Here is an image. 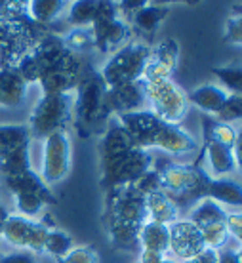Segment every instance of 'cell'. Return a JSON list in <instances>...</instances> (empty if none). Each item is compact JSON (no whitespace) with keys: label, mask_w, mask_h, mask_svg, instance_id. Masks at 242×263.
Here are the masks:
<instances>
[{"label":"cell","mask_w":242,"mask_h":263,"mask_svg":"<svg viewBox=\"0 0 242 263\" xmlns=\"http://www.w3.org/2000/svg\"><path fill=\"white\" fill-rule=\"evenodd\" d=\"M151 46L145 42H128L109 55L98 72L107 88H117L130 82H139L149 60Z\"/></svg>","instance_id":"6da1fadb"},{"label":"cell","mask_w":242,"mask_h":263,"mask_svg":"<svg viewBox=\"0 0 242 263\" xmlns=\"http://www.w3.org/2000/svg\"><path fill=\"white\" fill-rule=\"evenodd\" d=\"M143 84L145 103L151 112H155L160 122L172 126H181L189 112L187 92L174 80H155Z\"/></svg>","instance_id":"7a4b0ae2"},{"label":"cell","mask_w":242,"mask_h":263,"mask_svg":"<svg viewBox=\"0 0 242 263\" xmlns=\"http://www.w3.org/2000/svg\"><path fill=\"white\" fill-rule=\"evenodd\" d=\"M158 174L162 191L170 195L179 210L183 200H191V204H195L200 198H206V185L210 178L200 168L181 162H168L164 168H158Z\"/></svg>","instance_id":"3957f363"},{"label":"cell","mask_w":242,"mask_h":263,"mask_svg":"<svg viewBox=\"0 0 242 263\" xmlns=\"http://www.w3.org/2000/svg\"><path fill=\"white\" fill-rule=\"evenodd\" d=\"M72 115V93H61V96H40L36 101L31 120H29V132L31 138L44 139L46 136L59 130H67V124Z\"/></svg>","instance_id":"277c9868"},{"label":"cell","mask_w":242,"mask_h":263,"mask_svg":"<svg viewBox=\"0 0 242 263\" xmlns=\"http://www.w3.org/2000/svg\"><path fill=\"white\" fill-rule=\"evenodd\" d=\"M75 98H72V111L77 112V122L84 126L86 130H94L99 122L107 120L105 112V92L107 86L98 72L82 74L79 86L75 88Z\"/></svg>","instance_id":"5b68a950"},{"label":"cell","mask_w":242,"mask_h":263,"mask_svg":"<svg viewBox=\"0 0 242 263\" xmlns=\"http://www.w3.org/2000/svg\"><path fill=\"white\" fill-rule=\"evenodd\" d=\"M151 166H153L151 153L138 149V147L128 153H122V155L101 157L99 158L101 183L109 189L126 187V185L134 183L145 170H149Z\"/></svg>","instance_id":"8992f818"},{"label":"cell","mask_w":242,"mask_h":263,"mask_svg":"<svg viewBox=\"0 0 242 263\" xmlns=\"http://www.w3.org/2000/svg\"><path fill=\"white\" fill-rule=\"evenodd\" d=\"M72 162L71 136L67 130L53 132L42 139V158H40V179L46 187L61 183L69 176Z\"/></svg>","instance_id":"52a82bcc"},{"label":"cell","mask_w":242,"mask_h":263,"mask_svg":"<svg viewBox=\"0 0 242 263\" xmlns=\"http://www.w3.org/2000/svg\"><path fill=\"white\" fill-rule=\"evenodd\" d=\"M115 119H117V124L130 136V139L138 149L149 153L153 151L157 132L164 124L155 117V112H151L149 109H141V111L120 112Z\"/></svg>","instance_id":"ba28073f"},{"label":"cell","mask_w":242,"mask_h":263,"mask_svg":"<svg viewBox=\"0 0 242 263\" xmlns=\"http://www.w3.org/2000/svg\"><path fill=\"white\" fill-rule=\"evenodd\" d=\"M109 221H124L130 225L145 223V202L132 185L126 187H115L109 193Z\"/></svg>","instance_id":"9c48e42d"},{"label":"cell","mask_w":242,"mask_h":263,"mask_svg":"<svg viewBox=\"0 0 242 263\" xmlns=\"http://www.w3.org/2000/svg\"><path fill=\"white\" fill-rule=\"evenodd\" d=\"M170 229V246L168 254L176 261H183L189 257H195L204 248L200 229L195 223H191L187 217H179L174 223L168 225Z\"/></svg>","instance_id":"30bf717a"},{"label":"cell","mask_w":242,"mask_h":263,"mask_svg":"<svg viewBox=\"0 0 242 263\" xmlns=\"http://www.w3.org/2000/svg\"><path fill=\"white\" fill-rule=\"evenodd\" d=\"M179 58V46L176 40L164 39L155 48H151L149 60L143 69L139 82H155V80H170L174 77Z\"/></svg>","instance_id":"8fae6325"},{"label":"cell","mask_w":242,"mask_h":263,"mask_svg":"<svg viewBox=\"0 0 242 263\" xmlns=\"http://www.w3.org/2000/svg\"><path fill=\"white\" fill-rule=\"evenodd\" d=\"M147 109L145 103L143 84L141 82H130L117 88H107L105 92V112L107 117H117L120 112H132Z\"/></svg>","instance_id":"7c38bea8"},{"label":"cell","mask_w":242,"mask_h":263,"mask_svg":"<svg viewBox=\"0 0 242 263\" xmlns=\"http://www.w3.org/2000/svg\"><path fill=\"white\" fill-rule=\"evenodd\" d=\"M198 149L196 138L187 132L181 126L162 124L160 130L157 132V138L153 143V151H162L166 155H174V157H183L191 155Z\"/></svg>","instance_id":"4fadbf2b"},{"label":"cell","mask_w":242,"mask_h":263,"mask_svg":"<svg viewBox=\"0 0 242 263\" xmlns=\"http://www.w3.org/2000/svg\"><path fill=\"white\" fill-rule=\"evenodd\" d=\"M92 34L94 48L98 52L113 53L130 42V25L122 17L107 23H92Z\"/></svg>","instance_id":"5bb4252c"},{"label":"cell","mask_w":242,"mask_h":263,"mask_svg":"<svg viewBox=\"0 0 242 263\" xmlns=\"http://www.w3.org/2000/svg\"><path fill=\"white\" fill-rule=\"evenodd\" d=\"M240 166L236 164L235 157L231 149H225L221 145L214 143L206 139V145H204V166L200 170L208 176L210 179H221V178H229L235 172H238Z\"/></svg>","instance_id":"9a60e30c"},{"label":"cell","mask_w":242,"mask_h":263,"mask_svg":"<svg viewBox=\"0 0 242 263\" xmlns=\"http://www.w3.org/2000/svg\"><path fill=\"white\" fill-rule=\"evenodd\" d=\"M145 202V221H155V223L170 225L176 219L181 217V210L177 208V204L166 195L164 191L151 193L143 197Z\"/></svg>","instance_id":"2e32d148"},{"label":"cell","mask_w":242,"mask_h":263,"mask_svg":"<svg viewBox=\"0 0 242 263\" xmlns=\"http://www.w3.org/2000/svg\"><path fill=\"white\" fill-rule=\"evenodd\" d=\"M27 84L15 69L0 71V109H20L25 103Z\"/></svg>","instance_id":"e0dca14e"},{"label":"cell","mask_w":242,"mask_h":263,"mask_svg":"<svg viewBox=\"0 0 242 263\" xmlns=\"http://www.w3.org/2000/svg\"><path fill=\"white\" fill-rule=\"evenodd\" d=\"M229 98V93L223 90L219 84H202L196 86L195 90H191L187 93V101L189 105H195L196 109H200L206 115L216 117L221 105L225 103V99Z\"/></svg>","instance_id":"ac0fdd59"},{"label":"cell","mask_w":242,"mask_h":263,"mask_svg":"<svg viewBox=\"0 0 242 263\" xmlns=\"http://www.w3.org/2000/svg\"><path fill=\"white\" fill-rule=\"evenodd\" d=\"M206 198L214 200L219 206H229L235 210H240L242 202V189L240 183L231 178L221 179H208L206 185Z\"/></svg>","instance_id":"d6986e66"},{"label":"cell","mask_w":242,"mask_h":263,"mask_svg":"<svg viewBox=\"0 0 242 263\" xmlns=\"http://www.w3.org/2000/svg\"><path fill=\"white\" fill-rule=\"evenodd\" d=\"M34 219H27L17 214H8L4 223L0 227V242L10 246L12 250H21L25 252L27 237L29 231L33 227Z\"/></svg>","instance_id":"ffe728a7"},{"label":"cell","mask_w":242,"mask_h":263,"mask_svg":"<svg viewBox=\"0 0 242 263\" xmlns=\"http://www.w3.org/2000/svg\"><path fill=\"white\" fill-rule=\"evenodd\" d=\"M138 246L139 250H151L168 256V246H170V229H168V225L155 223V221L141 223L138 233Z\"/></svg>","instance_id":"44dd1931"},{"label":"cell","mask_w":242,"mask_h":263,"mask_svg":"<svg viewBox=\"0 0 242 263\" xmlns=\"http://www.w3.org/2000/svg\"><path fill=\"white\" fill-rule=\"evenodd\" d=\"M69 2L63 0H33L25 4V15L36 25L48 27L65 15Z\"/></svg>","instance_id":"7402d4cb"},{"label":"cell","mask_w":242,"mask_h":263,"mask_svg":"<svg viewBox=\"0 0 242 263\" xmlns=\"http://www.w3.org/2000/svg\"><path fill=\"white\" fill-rule=\"evenodd\" d=\"M4 185L12 195H21V193H34V195H42V197L53 198L50 187L44 185V181L40 179V176L33 168L23 170L20 174L13 176H6L4 178Z\"/></svg>","instance_id":"603a6c76"},{"label":"cell","mask_w":242,"mask_h":263,"mask_svg":"<svg viewBox=\"0 0 242 263\" xmlns=\"http://www.w3.org/2000/svg\"><path fill=\"white\" fill-rule=\"evenodd\" d=\"M79 82L80 77H77V74L59 71V69H50L40 77L36 84L42 90V96H61V93L75 92Z\"/></svg>","instance_id":"cb8c5ba5"},{"label":"cell","mask_w":242,"mask_h":263,"mask_svg":"<svg viewBox=\"0 0 242 263\" xmlns=\"http://www.w3.org/2000/svg\"><path fill=\"white\" fill-rule=\"evenodd\" d=\"M132 149H136L134 141L130 139V136L126 134L120 126L115 122L107 128V132L101 138V143H99V158L101 157H115V155H122V153H128Z\"/></svg>","instance_id":"d4e9b609"},{"label":"cell","mask_w":242,"mask_h":263,"mask_svg":"<svg viewBox=\"0 0 242 263\" xmlns=\"http://www.w3.org/2000/svg\"><path fill=\"white\" fill-rule=\"evenodd\" d=\"M187 219L191 223H195L198 229H202L210 223H217L223 221L225 217V208H221L219 204H216L210 198H200L198 202H195L191 208H187Z\"/></svg>","instance_id":"484cf974"},{"label":"cell","mask_w":242,"mask_h":263,"mask_svg":"<svg viewBox=\"0 0 242 263\" xmlns=\"http://www.w3.org/2000/svg\"><path fill=\"white\" fill-rule=\"evenodd\" d=\"M31 132L25 124H0V157L31 145Z\"/></svg>","instance_id":"4316f807"},{"label":"cell","mask_w":242,"mask_h":263,"mask_svg":"<svg viewBox=\"0 0 242 263\" xmlns=\"http://www.w3.org/2000/svg\"><path fill=\"white\" fill-rule=\"evenodd\" d=\"M170 12L168 6H158V4H143L138 12L132 15L134 27L143 31V33H155L157 27L166 20V15Z\"/></svg>","instance_id":"83f0119b"},{"label":"cell","mask_w":242,"mask_h":263,"mask_svg":"<svg viewBox=\"0 0 242 263\" xmlns=\"http://www.w3.org/2000/svg\"><path fill=\"white\" fill-rule=\"evenodd\" d=\"M96 0H77L71 2L65 10L63 20L69 25V29H82V27H92L94 15H96Z\"/></svg>","instance_id":"f1b7e54d"},{"label":"cell","mask_w":242,"mask_h":263,"mask_svg":"<svg viewBox=\"0 0 242 263\" xmlns=\"http://www.w3.org/2000/svg\"><path fill=\"white\" fill-rule=\"evenodd\" d=\"M55 198L42 197V195H34V193H21V195H13V204H15V212L17 216L27 217V219H34L39 217L48 204H53Z\"/></svg>","instance_id":"f546056e"},{"label":"cell","mask_w":242,"mask_h":263,"mask_svg":"<svg viewBox=\"0 0 242 263\" xmlns=\"http://www.w3.org/2000/svg\"><path fill=\"white\" fill-rule=\"evenodd\" d=\"M141 227V225H139ZM138 225H130L124 221H109V237H111L113 246L130 250L134 246H138Z\"/></svg>","instance_id":"4dcf8cb0"},{"label":"cell","mask_w":242,"mask_h":263,"mask_svg":"<svg viewBox=\"0 0 242 263\" xmlns=\"http://www.w3.org/2000/svg\"><path fill=\"white\" fill-rule=\"evenodd\" d=\"M31 168V155H29V145L20 147L15 151L2 155L0 157V174L6 178V176H13V174H20L23 170Z\"/></svg>","instance_id":"1f68e13d"},{"label":"cell","mask_w":242,"mask_h":263,"mask_svg":"<svg viewBox=\"0 0 242 263\" xmlns=\"http://www.w3.org/2000/svg\"><path fill=\"white\" fill-rule=\"evenodd\" d=\"M71 248H72L71 235L65 233V231L52 227L50 233H48L46 244H44V254L52 256L55 261H59V259H63L67 256V252L71 250Z\"/></svg>","instance_id":"d6a6232c"},{"label":"cell","mask_w":242,"mask_h":263,"mask_svg":"<svg viewBox=\"0 0 242 263\" xmlns=\"http://www.w3.org/2000/svg\"><path fill=\"white\" fill-rule=\"evenodd\" d=\"M63 44L69 52L77 53L88 52L90 48H94V34L92 27H82V29H69L65 34H61Z\"/></svg>","instance_id":"836d02e7"},{"label":"cell","mask_w":242,"mask_h":263,"mask_svg":"<svg viewBox=\"0 0 242 263\" xmlns=\"http://www.w3.org/2000/svg\"><path fill=\"white\" fill-rule=\"evenodd\" d=\"M200 237H202L204 248L217 250V252L225 250L227 240H229V235H227V229H225L223 221L210 223V225H206V227H202V229H200Z\"/></svg>","instance_id":"e575fe53"},{"label":"cell","mask_w":242,"mask_h":263,"mask_svg":"<svg viewBox=\"0 0 242 263\" xmlns=\"http://www.w3.org/2000/svg\"><path fill=\"white\" fill-rule=\"evenodd\" d=\"M216 79L219 80V86L227 93H240L242 90V69L240 65H227L214 69Z\"/></svg>","instance_id":"d590c367"},{"label":"cell","mask_w":242,"mask_h":263,"mask_svg":"<svg viewBox=\"0 0 242 263\" xmlns=\"http://www.w3.org/2000/svg\"><path fill=\"white\" fill-rule=\"evenodd\" d=\"M240 138V132L236 130L233 124H223V122H212L210 126V141L221 145L225 149H231Z\"/></svg>","instance_id":"8d00e7d4"},{"label":"cell","mask_w":242,"mask_h":263,"mask_svg":"<svg viewBox=\"0 0 242 263\" xmlns=\"http://www.w3.org/2000/svg\"><path fill=\"white\" fill-rule=\"evenodd\" d=\"M242 117V96L240 93H229V98L225 99L219 112L216 115V122L223 124H233L238 122Z\"/></svg>","instance_id":"74e56055"},{"label":"cell","mask_w":242,"mask_h":263,"mask_svg":"<svg viewBox=\"0 0 242 263\" xmlns=\"http://www.w3.org/2000/svg\"><path fill=\"white\" fill-rule=\"evenodd\" d=\"M52 227H48L44 221H33V227L29 231V237H27L25 252L31 254H44V244H46L48 233Z\"/></svg>","instance_id":"f35d334b"},{"label":"cell","mask_w":242,"mask_h":263,"mask_svg":"<svg viewBox=\"0 0 242 263\" xmlns=\"http://www.w3.org/2000/svg\"><path fill=\"white\" fill-rule=\"evenodd\" d=\"M132 187L141 195V197H147L151 193L162 191V185H160V174H158V168L151 166L149 170H145L141 176H139Z\"/></svg>","instance_id":"ab89813d"},{"label":"cell","mask_w":242,"mask_h":263,"mask_svg":"<svg viewBox=\"0 0 242 263\" xmlns=\"http://www.w3.org/2000/svg\"><path fill=\"white\" fill-rule=\"evenodd\" d=\"M58 263H98V254L90 246H72Z\"/></svg>","instance_id":"60d3db41"},{"label":"cell","mask_w":242,"mask_h":263,"mask_svg":"<svg viewBox=\"0 0 242 263\" xmlns=\"http://www.w3.org/2000/svg\"><path fill=\"white\" fill-rule=\"evenodd\" d=\"M223 225H225V229H227V235L235 238L236 242H240L242 240V214H240V210L225 212Z\"/></svg>","instance_id":"b9f144b4"},{"label":"cell","mask_w":242,"mask_h":263,"mask_svg":"<svg viewBox=\"0 0 242 263\" xmlns=\"http://www.w3.org/2000/svg\"><path fill=\"white\" fill-rule=\"evenodd\" d=\"M225 42H229L233 46H240L242 44V20L240 15H233L227 20L225 27Z\"/></svg>","instance_id":"7bdbcfd3"},{"label":"cell","mask_w":242,"mask_h":263,"mask_svg":"<svg viewBox=\"0 0 242 263\" xmlns=\"http://www.w3.org/2000/svg\"><path fill=\"white\" fill-rule=\"evenodd\" d=\"M0 263H34V259L29 252L13 250V252H10V254H4V256L0 257Z\"/></svg>","instance_id":"ee69618b"},{"label":"cell","mask_w":242,"mask_h":263,"mask_svg":"<svg viewBox=\"0 0 242 263\" xmlns=\"http://www.w3.org/2000/svg\"><path fill=\"white\" fill-rule=\"evenodd\" d=\"M164 254H158V252H151V250H139L138 263H162L164 261Z\"/></svg>","instance_id":"f6af8a7d"},{"label":"cell","mask_w":242,"mask_h":263,"mask_svg":"<svg viewBox=\"0 0 242 263\" xmlns=\"http://www.w3.org/2000/svg\"><path fill=\"white\" fill-rule=\"evenodd\" d=\"M217 263H240V254L236 250H221Z\"/></svg>","instance_id":"bcb514c9"},{"label":"cell","mask_w":242,"mask_h":263,"mask_svg":"<svg viewBox=\"0 0 242 263\" xmlns=\"http://www.w3.org/2000/svg\"><path fill=\"white\" fill-rule=\"evenodd\" d=\"M6 212H4V208H2V206H0V227H2V223H4V219H6Z\"/></svg>","instance_id":"7dc6e473"},{"label":"cell","mask_w":242,"mask_h":263,"mask_svg":"<svg viewBox=\"0 0 242 263\" xmlns=\"http://www.w3.org/2000/svg\"><path fill=\"white\" fill-rule=\"evenodd\" d=\"M162 263H177V261H176V259H172V257L166 256V257H164V261H162Z\"/></svg>","instance_id":"c3c4849f"}]
</instances>
